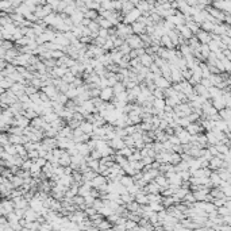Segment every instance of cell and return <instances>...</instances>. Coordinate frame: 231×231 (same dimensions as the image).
Returning <instances> with one entry per match:
<instances>
[{"label": "cell", "instance_id": "6da1fadb", "mask_svg": "<svg viewBox=\"0 0 231 231\" xmlns=\"http://www.w3.org/2000/svg\"><path fill=\"white\" fill-rule=\"evenodd\" d=\"M124 42L129 45L131 50H137V49H143V47H142V41H141V38H139V35H135V34L130 35V37H127V38L124 39Z\"/></svg>", "mask_w": 231, "mask_h": 231}, {"label": "cell", "instance_id": "7a4b0ae2", "mask_svg": "<svg viewBox=\"0 0 231 231\" xmlns=\"http://www.w3.org/2000/svg\"><path fill=\"white\" fill-rule=\"evenodd\" d=\"M139 16H141V12H139L137 8H134V10H131L127 15L123 16V25H131L134 23V22H137L139 19Z\"/></svg>", "mask_w": 231, "mask_h": 231}, {"label": "cell", "instance_id": "3957f363", "mask_svg": "<svg viewBox=\"0 0 231 231\" xmlns=\"http://www.w3.org/2000/svg\"><path fill=\"white\" fill-rule=\"evenodd\" d=\"M184 130L187 131V133L191 135V137H193V135H197V134H201L203 131H204L199 122H196V123H189Z\"/></svg>", "mask_w": 231, "mask_h": 231}, {"label": "cell", "instance_id": "277c9868", "mask_svg": "<svg viewBox=\"0 0 231 231\" xmlns=\"http://www.w3.org/2000/svg\"><path fill=\"white\" fill-rule=\"evenodd\" d=\"M114 97V92H112V88L107 87L104 89H100V95H99V99L104 103H110L111 99Z\"/></svg>", "mask_w": 231, "mask_h": 231}, {"label": "cell", "instance_id": "5b68a950", "mask_svg": "<svg viewBox=\"0 0 231 231\" xmlns=\"http://www.w3.org/2000/svg\"><path fill=\"white\" fill-rule=\"evenodd\" d=\"M107 184V179L103 177L102 174H96V177H95L93 180H91V185H92L93 189H99L100 187H103V185Z\"/></svg>", "mask_w": 231, "mask_h": 231}, {"label": "cell", "instance_id": "8992f818", "mask_svg": "<svg viewBox=\"0 0 231 231\" xmlns=\"http://www.w3.org/2000/svg\"><path fill=\"white\" fill-rule=\"evenodd\" d=\"M195 37L197 38V41H199V43H200V45H208V42L211 41V33H206V31L199 30V33L195 35Z\"/></svg>", "mask_w": 231, "mask_h": 231}, {"label": "cell", "instance_id": "52a82bcc", "mask_svg": "<svg viewBox=\"0 0 231 231\" xmlns=\"http://www.w3.org/2000/svg\"><path fill=\"white\" fill-rule=\"evenodd\" d=\"M153 83H154V85H156V88H158V89H162V91H164V89H166V88H169L170 85H172L170 83H168V81H166V80H165L162 76L157 77V79H154V81H153Z\"/></svg>", "mask_w": 231, "mask_h": 231}, {"label": "cell", "instance_id": "ba28073f", "mask_svg": "<svg viewBox=\"0 0 231 231\" xmlns=\"http://www.w3.org/2000/svg\"><path fill=\"white\" fill-rule=\"evenodd\" d=\"M193 93H195V95H197V96L204 97V99H208V97H210V95H208V89L203 87L201 84L195 85V87H193Z\"/></svg>", "mask_w": 231, "mask_h": 231}, {"label": "cell", "instance_id": "9c48e42d", "mask_svg": "<svg viewBox=\"0 0 231 231\" xmlns=\"http://www.w3.org/2000/svg\"><path fill=\"white\" fill-rule=\"evenodd\" d=\"M211 103H212V107H214L216 111H220V110H223V108H226V103L222 96H216L214 99H211Z\"/></svg>", "mask_w": 231, "mask_h": 231}, {"label": "cell", "instance_id": "30bf717a", "mask_svg": "<svg viewBox=\"0 0 231 231\" xmlns=\"http://www.w3.org/2000/svg\"><path fill=\"white\" fill-rule=\"evenodd\" d=\"M153 181H154V183H156V184L158 185V187H160V188L162 189V191H164V189H168V188H169V183H168V180L165 179V176H164V174H158L157 177L154 179Z\"/></svg>", "mask_w": 231, "mask_h": 231}, {"label": "cell", "instance_id": "8fae6325", "mask_svg": "<svg viewBox=\"0 0 231 231\" xmlns=\"http://www.w3.org/2000/svg\"><path fill=\"white\" fill-rule=\"evenodd\" d=\"M176 30L179 31V34H180L181 37H183L185 41H188L189 38H192V37H193L192 33L188 30V27L185 26V25H183V26H177V27H176Z\"/></svg>", "mask_w": 231, "mask_h": 231}, {"label": "cell", "instance_id": "7c38bea8", "mask_svg": "<svg viewBox=\"0 0 231 231\" xmlns=\"http://www.w3.org/2000/svg\"><path fill=\"white\" fill-rule=\"evenodd\" d=\"M174 137H177V138H179L180 145H187V143H189V141H191V135H189V134H188L184 129L181 130L177 135H174Z\"/></svg>", "mask_w": 231, "mask_h": 231}, {"label": "cell", "instance_id": "4fadbf2b", "mask_svg": "<svg viewBox=\"0 0 231 231\" xmlns=\"http://www.w3.org/2000/svg\"><path fill=\"white\" fill-rule=\"evenodd\" d=\"M81 107L84 108L85 111L88 112V114H99V111H97V108L93 106V103H92V100H87V102H84L83 104H81Z\"/></svg>", "mask_w": 231, "mask_h": 231}, {"label": "cell", "instance_id": "5bb4252c", "mask_svg": "<svg viewBox=\"0 0 231 231\" xmlns=\"http://www.w3.org/2000/svg\"><path fill=\"white\" fill-rule=\"evenodd\" d=\"M70 156L66 153V150L62 153V156L60 157V160H58V165L60 166H62V168H66V166H69L70 165Z\"/></svg>", "mask_w": 231, "mask_h": 231}, {"label": "cell", "instance_id": "9a60e30c", "mask_svg": "<svg viewBox=\"0 0 231 231\" xmlns=\"http://www.w3.org/2000/svg\"><path fill=\"white\" fill-rule=\"evenodd\" d=\"M79 129L83 131V134H87V135H92V133H93V124H91V123H88V122H85V120L80 124Z\"/></svg>", "mask_w": 231, "mask_h": 231}, {"label": "cell", "instance_id": "2e32d148", "mask_svg": "<svg viewBox=\"0 0 231 231\" xmlns=\"http://www.w3.org/2000/svg\"><path fill=\"white\" fill-rule=\"evenodd\" d=\"M180 85H181V92H183L187 97L189 96V95L193 93V87H191V85L188 84V81H181Z\"/></svg>", "mask_w": 231, "mask_h": 231}, {"label": "cell", "instance_id": "e0dca14e", "mask_svg": "<svg viewBox=\"0 0 231 231\" xmlns=\"http://www.w3.org/2000/svg\"><path fill=\"white\" fill-rule=\"evenodd\" d=\"M134 8H135L134 2H123V7H122V10H120V15H122V16L127 15V14H129L131 10H134Z\"/></svg>", "mask_w": 231, "mask_h": 231}, {"label": "cell", "instance_id": "ac0fdd59", "mask_svg": "<svg viewBox=\"0 0 231 231\" xmlns=\"http://www.w3.org/2000/svg\"><path fill=\"white\" fill-rule=\"evenodd\" d=\"M151 106H153L154 110H157V111H164L165 100L164 99H154V100L151 102Z\"/></svg>", "mask_w": 231, "mask_h": 231}, {"label": "cell", "instance_id": "d6986e66", "mask_svg": "<svg viewBox=\"0 0 231 231\" xmlns=\"http://www.w3.org/2000/svg\"><path fill=\"white\" fill-rule=\"evenodd\" d=\"M42 89H43V93L46 95L49 99H52L54 95L58 93V91H57V88L54 87V85H47V87H45V88H42Z\"/></svg>", "mask_w": 231, "mask_h": 231}, {"label": "cell", "instance_id": "ffe728a7", "mask_svg": "<svg viewBox=\"0 0 231 231\" xmlns=\"http://www.w3.org/2000/svg\"><path fill=\"white\" fill-rule=\"evenodd\" d=\"M139 61H141V65L145 68H149L153 64V58H151V56H149V54H143L142 57H139Z\"/></svg>", "mask_w": 231, "mask_h": 231}, {"label": "cell", "instance_id": "44dd1931", "mask_svg": "<svg viewBox=\"0 0 231 231\" xmlns=\"http://www.w3.org/2000/svg\"><path fill=\"white\" fill-rule=\"evenodd\" d=\"M218 115H219V118H220V120H223V122H230V116H231V114H230V108H223V110L218 111Z\"/></svg>", "mask_w": 231, "mask_h": 231}, {"label": "cell", "instance_id": "7402d4cb", "mask_svg": "<svg viewBox=\"0 0 231 231\" xmlns=\"http://www.w3.org/2000/svg\"><path fill=\"white\" fill-rule=\"evenodd\" d=\"M185 26L188 27V30L192 33V35H196V34L199 33V30H200V26H199V25H196L193 20H191V22H187V23H185Z\"/></svg>", "mask_w": 231, "mask_h": 231}, {"label": "cell", "instance_id": "603a6c76", "mask_svg": "<svg viewBox=\"0 0 231 231\" xmlns=\"http://www.w3.org/2000/svg\"><path fill=\"white\" fill-rule=\"evenodd\" d=\"M210 183L212 184V187H219L220 184V179H219V174L216 173V172H212V173L210 174Z\"/></svg>", "mask_w": 231, "mask_h": 231}, {"label": "cell", "instance_id": "cb8c5ba5", "mask_svg": "<svg viewBox=\"0 0 231 231\" xmlns=\"http://www.w3.org/2000/svg\"><path fill=\"white\" fill-rule=\"evenodd\" d=\"M112 92H114V96H116V95H120L126 92V87L122 83H116L114 87H112Z\"/></svg>", "mask_w": 231, "mask_h": 231}, {"label": "cell", "instance_id": "d4e9b609", "mask_svg": "<svg viewBox=\"0 0 231 231\" xmlns=\"http://www.w3.org/2000/svg\"><path fill=\"white\" fill-rule=\"evenodd\" d=\"M119 184L123 185L124 188H127V187H130V185L134 184V181H133V177H130V176H122Z\"/></svg>", "mask_w": 231, "mask_h": 231}, {"label": "cell", "instance_id": "484cf974", "mask_svg": "<svg viewBox=\"0 0 231 231\" xmlns=\"http://www.w3.org/2000/svg\"><path fill=\"white\" fill-rule=\"evenodd\" d=\"M100 8L104 11H114V2L103 0V2H100Z\"/></svg>", "mask_w": 231, "mask_h": 231}, {"label": "cell", "instance_id": "4316f807", "mask_svg": "<svg viewBox=\"0 0 231 231\" xmlns=\"http://www.w3.org/2000/svg\"><path fill=\"white\" fill-rule=\"evenodd\" d=\"M114 162L115 164H118L120 168H123L124 165H127L129 162H127V158H124V157H122V156H118V154H115V157H114Z\"/></svg>", "mask_w": 231, "mask_h": 231}, {"label": "cell", "instance_id": "83f0119b", "mask_svg": "<svg viewBox=\"0 0 231 231\" xmlns=\"http://www.w3.org/2000/svg\"><path fill=\"white\" fill-rule=\"evenodd\" d=\"M215 149H216V151H218V154H227V153H230L228 146H226V145H223V143H216Z\"/></svg>", "mask_w": 231, "mask_h": 231}, {"label": "cell", "instance_id": "f1b7e54d", "mask_svg": "<svg viewBox=\"0 0 231 231\" xmlns=\"http://www.w3.org/2000/svg\"><path fill=\"white\" fill-rule=\"evenodd\" d=\"M179 162H181V157H180V154H177V153H172L170 154V157H169V164L170 165H173V166H176L179 164Z\"/></svg>", "mask_w": 231, "mask_h": 231}, {"label": "cell", "instance_id": "f546056e", "mask_svg": "<svg viewBox=\"0 0 231 231\" xmlns=\"http://www.w3.org/2000/svg\"><path fill=\"white\" fill-rule=\"evenodd\" d=\"M83 15H84V18H85V19H89V20H95V19H96V18L99 16V14H97V11L87 10V11H85V12L83 14Z\"/></svg>", "mask_w": 231, "mask_h": 231}, {"label": "cell", "instance_id": "4dcf8cb0", "mask_svg": "<svg viewBox=\"0 0 231 231\" xmlns=\"http://www.w3.org/2000/svg\"><path fill=\"white\" fill-rule=\"evenodd\" d=\"M199 53H200V56L207 60V57L210 56V49H208V45H200V49H199Z\"/></svg>", "mask_w": 231, "mask_h": 231}, {"label": "cell", "instance_id": "1f68e13d", "mask_svg": "<svg viewBox=\"0 0 231 231\" xmlns=\"http://www.w3.org/2000/svg\"><path fill=\"white\" fill-rule=\"evenodd\" d=\"M74 79H76V77H74L73 74H72L69 70H68L66 73H65L64 76H62V79H61V80L64 81V83H66V84H72V83H73V80H74Z\"/></svg>", "mask_w": 231, "mask_h": 231}, {"label": "cell", "instance_id": "d6a6232c", "mask_svg": "<svg viewBox=\"0 0 231 231\" xmlns=\"http://www.w3.org/2000/svg\"><path fill=\"white\" fill-rule=\"evenodd\" d=\"M87 27H88V30L91 31V34H93V33H99V30H100V27H99V25H97L95 20H91V23H89Z\"/></svg>", "mask_w": 231, "mask_h": 231}, {"label": "cell", "instance_id": "836d02e7", "mask_svg": "<svg viewBox=\"0 0 231 231\" xmlns=\"http://www.w3.org/2000/svg\"><path fill=\"white\" fill-rule=\"evenodd\" d=\"M65 96H66L68 99H69V100H73L74 97H77V89H76V88H72V87H70L69 89L66 91Z\"/></svg>", "mask_w": 231, "mask_h": 231}, {"label": "cell", "instance_id": "e575fe53", "mask_svg": "<svg viewBox=\"0 0 231 231\" xmlns=\"http://www.w3.org/2000/svg\"><path fill=\"white\" fill-rule=\"evenodd\" d=\"M56 16H57V14H56V12H52L50 15H47L46 18H43L45 25H50V26H53V23H54V19H56Z\"/></svg>", "mask_w": 231, "mask_h": 231}, {"label": "cell", "instance_id": "d590c367", "mask_svg": "<svg viewBox=\"0 0 231 231\" xmlns=\"http://www.w3.org/2000/svg\"><path fill=\"white\" fill-rule=\"evenodd\" d=\"M118 52H119V53H122V54H123V56H129V53L131 52V49H130V46H129V45L124 42V43L122 45V46H120L119 49H118Z\"/></svg>", "mask_w": 231, "mask_h": 231}, {"label": "cell", "instance_id": "8d00e7d4", "mask_svg": "<svg viewBox=\"0 0 231 231\" xmlns=\"http://www.w3.org/2000/svg\"><path fill=\"white\" fill-rule=\"evenodd\" d=\"M69 85L72 88H80V87H83V85H84V81H83V79H77V77H76V79L73 80V83L69 84Z\"/></svg>", "mask_w": 231, "mask_h": 231}, {"label": "cell", "instance_id": "74e56055", "mask_svg": "<svg viewBox=\"0 0 231 231\" xmlns=\"http://www.w3.org/2000/svg\"><path fill=\"white\" fill-rule=\"evenodd\" d=\"M153 97L154 99H164V91L162 89H158V88H156L153 91Z\"/></svg>", "mask_w": 231, "mask_h": 231}, {"label": "cell", "instance_id": "f35d334b", "mask_svg": "<svg viewBox=\"0 0 231 231\" xmlns=\"http://www.w3.org/2000/svg\"><path fill=\"white\" fill-rule=\"evenodd\" d=\"M220 62H222V65H223L224 72H226V73H228V72L231 70V61H228V60H226V58H224V60H222Z\"/></svg>", "mask_w": 231, "mask_h": 231}, {"label": "cell", "instance_id": "ab89813d", "mask_svg": "<svg viewBox=\"0 0 231 231\" xmlns=\"http://www.w3.org/2000/svg\"><path fill=\"white\" fill-rule=\"evenodd\" d=\"M99 95H100V89H99V88H92V89L89 91V96H91V99L99 97Z\"/></svg>", "mask_w": 231, "mask_h": 231}, {"label": "cell", "instance_id": "60d3db41", "mask_svg": "<svg viewBox=\"0 0 231 231\" xmlns=\"http://www.w3.org/2000/svg\"><path fill=\"white\" fill-rule=\"evenodd\" d=\"M89 157L92 158V160H100L102 158V156H100V151H97V150H91V153H89Z\"/></svg>", "mask_w": 231, "mask_h": 231}, {"label": "cell", "instance_id": "b9f144b4", "mask_svg": "<svg viewBox=\"0 0 231 231\" xmlns=\"http://www.w3.org/2000/svg\"><path fill=\"white\" fill-rule=\"evenodd\" d=\"M180 177H181V180L183 181H188L189 179H191V173H189L188 170H185V172H180Z\"/></svg>", "mask_w": 231, "mask_h": 231}, {"label": "cell", "instance_id": "7bdbcfd3", "mask_svg": "<svg viewBox=\"0 0 231 231\" xmlns=\"http://www.w3.org/2000/svg\"><path fill=\"white\" fill-rule=\"evenodd\" d=\"M97 37H100L103 39H107L108 38V30H104V29H100L97 33Z\"/></svg>", "mask_w": 231, "mask_h": 231}, {"label": "cell", "instance_id": "ee69618b", "mask_svg": "<svg viewBox=\"0 0 231 231\" xmlns=\"http://www.w3.org/2000/svg\"><path fill=\"white\" fill-rule=\"evenodd\" d=\"M92 38L91 37H81L80 39H79V42L80 43H83V45H88V43H92Z\"/></svg>", "mask_w": 231, "mask_h": 231}, {"label": "cell", "instance_id": "f6af8a7d", "mask_svg": "<svg viewBox=\"0 0 231 231\" xmlns=\"http://www.w3.org/2000/svg\"><path fill=\"white\" fill-rule=\"evenodd\" d=\"M200 84L203 85L204 88H207V89H210L211 87H212V84H211V81L208 80V79H201V81H200Z\"/></svg>", "mask_w": 231, "mask_h": 231}, {"label": "cell", "instance_id": "bcb514c9", "mask_svg": "<svg viewBox=\"0 0 231 231\" xmlns=\"http://www.w3.org/2000/svg\"><path fill=\"white\" fill-rule=\"evenodd\" d=\"M33 124H34V126H37V127H43L45 122H43L42 118H37V119H35V120L33 122Z\"/></svg>", "mask_w": 231, "mask_h": 231}, {"label": "cell", "instance_id": "7dc6e473", "mask_svg": "<svg viewBox=\"0 0 231 231\" xmlns=\"http://www.w3.org/2000/svg\"><path fill=\"white\" fill-rule=\"evenodd\" d=\"M72 119H73V120H77V122H80V123H83V122H84V116H83V115H80L79 112H74V114H73V118H72Z\"/></svg>", "mask_w": 231, "mask_h": 231}, {"label": "cell", "instance_id": "c3c4849f", "mask_svg": "<svg viewBox=\"0 0 231 231\" xmlns=\"http://www.w3.org/2000/svg\"><path fill=\"white\" fill-rule=\"evenodd\" d=\"M31 172H33L34 176H38L39 173H42V172H41V168L38 165H31Z\"/></svg>", "mask_w": 231, "mask_h": 231}, {"label": "cell", "instance_id": "681fc988", "mask_svg": "<svg viewBox=\"0 0 231 231\" xmlns=\"http://www.w3.org/2000/svg\"><path fill=\"white\" fill-rule=\"evenodd\" d=\"M35 162H37V165L39 166V168H43L45 165H46V160H45V158H41V157H38L37 160H35Z\"/></svg>", "mask_w": 231, "mask_h": 231}, {"label": "cell", "instance_id": "f907efd6", "mask_svg": "<svg viewBox=\"0 0 231 231\" xmlns=\"http://www.w3.org/2000/svg\"><path fill=\"white\" fill-rule=\"evenodd\" d=\"M222 54H223V57L226 58V60H231V50H228V49H224V50H222Z\"/></svg>", "mask_w": 231, "mask_h": 231}, {"label": "cell", "instance_id": "816d5d0a", "mask_svg": "<svg viewBox=\"0 0 231 231\" xmlns=\"http://www.w3.org/2000/svg\"><path fill=\"white\" fill-rule=\"evenodd\" d=\"M37 69H38L39 72H42V73L47 72V68L45 66V64H42V62H38V64H37Z\"/></svg>", "mask_w": 231, "mask_h": 231}, {"label": "cell", "instance_id": "f5cc1de1", "mask_svg": "<svg viewBox=\"0 0 231 231\" xmlns=\"http://www.w3.org/2000/svg\"><path fill=\"white\" fill-rule=\"evenodd\" d=\"M108 169V168L106 166V165H103V164H100V162H99V169H97V174H103L104 172H106Z\"/></svg>", "mask_w": 231, "mask_h": 231}, {"label": "cell", "instance_id": "db71d44e", "mask_svg": "<svg viewBox=\"0 0 231 231\" xmlns=\"http://www.w3.org/2000/svg\"><path fill=\"white\" fill-rule=\"evenodd\" d=\"M112 231H126V227H124V224H115L112 227Z\"/></svg>", "mask_w": 231, "mask_h": 231}, {"label": "cell", "instance_id": "11a10c76", "mask_svg": "<svg viewBox=\"0 0 231 231\" xmlns=\"http://www.w3.org/2000/svg\"><path fill=\"white\" fill-rule=\"evenodd\" d=\"M83 37H91V31L88 27H83Z\"/></svg>", "mask_w": 231, "mask_h": 231}, {"label": "cell", "instance_id": "9f6ffc18", "mask_svg": "<svg viewBox=\"0 0 231 231\" xmlns=\"http://www.w3.org/2000/svg\"><path fill=\"white\" fill-rule=\"evenodd\" d=\"M30 157H33V158H35V160H37V158L39 157V156H38V151L31 150V151H30Z\"/></svg>", "mask_w": 231, "mask_h": 231}, {"label": "cell", "instance_id": "6f0895ef", "mask_svg": "<svg viewBox=\"0 0 231 231\" xmlns=\"http://www.w3.org/2000/svg\"><path fill=\"white\" fill-rule=\"evenodd\" d=\"M23 168H25V169H30V168H31V162H30V161L26 162V164L23 165Z\"/></svg>", "mask_w": 231, "mask_h": 231}]
</instances>
